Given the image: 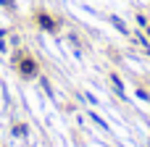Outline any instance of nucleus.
I'll return each instance as SVG.
<instances>
[{
	"label": "nucleus",
	"mask_w": 150,
	"mask_h": 147,
	"mask_svg": "<svg viewBox=\"0 0 150 147\" xmlns=\"http://www.w3.org/2000/svg\"><path fill=\"white\" fill-rule=\"evenodd\" d=\"M34 18H37V24H40L42 29H47V32H58V24H55V21H53V18H50L47 13H42V11H40V13L34 16Z\"/></svg>",
	"instance_id": "f257e3e1"
},
{
	"label": "nucleus",
	"mask_w": 150,
	"mask_h": 147,
	"mask_svg": "<svg viewBox=\"0 0 150 147\" xmlns=\"http://www.w3.org/2000/svg\"><path fill=\"white\" fill-rule=\"evenodd\" d=\"M18 71H21L24 76H34V74H37V63H34L32 58H21V60H18Z\"/></svg>",
	"instance_id": "f03ea898"
},
{
	"label": "nucleus",
	"mask_w": 150,
	"mask_h": 147,
	"mask_svg": "<svg viewBox=\"0 0 150 147\" xmlns=\"http://www.w3.org/2000/svg\"><path fill=\"white\" fill-rule=\"evenodd\" d=\"M108 18H111V24H113V26H116V29H119L121 34H129V32H127V24H124V21H121L119 16H108Z\"/></svg>",
	"instance_id": "7ed1b4c3"
},
{
	"label": "nucleus",
	"mask_w": 150,
	"mask_h": 147,
	"mask_svg": "<svg viewBox=\"0 0 150 147\" xmlns=\"http://www.w3.org/2000/svg\"><path fill=\"white\" fill-rule=\"evenodd\" d=\"M111 84H113V89H116V92H119V97H124V95H127V92H124V84H121V79H119V76H116V74H113V76H111Z\"/></svg>",
	"instance_id": "20e7f679"
},
{
	"label": "nucleus",
	"mask_w": 150,
	"mask_h": 147,
	"mask_svg": "<svg viewBox=\"0 0 150 147\" xmlns=\"http://www.w3.org/2000/svg\"><path fill=\"white\" fill-rule=\"evenodd\" d=\"M0 50H5V32H0Z\"/></svg>",
	"instance_id": "39448f33"
}]
</instances>
